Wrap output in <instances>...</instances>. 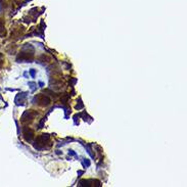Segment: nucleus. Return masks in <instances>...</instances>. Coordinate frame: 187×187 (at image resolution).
I'll list each match as a JSON object with an SVG mask.
<instances>
[{
  "label": "nucleus",
  "mask_w": 187,
  "mask_h": 187,
  "mask_svg": "<svg viewBox=\"0 0 187 187\" xmlns=\"http://www.w3.org/2000/svg\"><path fill=\"white\" fill-rule=\"evenodd\" d=\"M49 142V135L48 134H41L37 139L35 140L34 146L36 149H44L45 148V144Z\"/></svg>",
  "instance_id": "obj_1"
},
{
  "label": "nucleus",
  "mask_w": 187,
  "mask_h": 187,
  "mask_svg": "<svg viewBox=\"0 0 187 187\" xmlns=\"http://www.w3.org/2000/svg\"><path fill=\"white\" fill-rule=\"evenodd\" d=\"M33 59V52H21L17 56V61H29Z\"/></svg>",
  "instance_id": "obj_2"
},
{
  "label": "nucleus",
  "mask_w": 187,
  "mask_h": 187,
  "mask_svg": "<svg viewBox=\"0 0 187 187\" xmlns=\"http://www.w3.org/2000/svg\"><path fill=\"white\" fill-rule=\"evenodd\" d=\"M37 115L36 112H33V110H27L23 114L22 116V122L23 123H26L29 122V121H32L33 119L35 118V116Z\"/></svg>",
  "instance_id": "obj_3"
},
{
  "label": "nucleus",
  "mask_w": 187,
  "mask_h": 187,
  "mask_svg": "<svg viewBox=\"0 0 187 187\" xmlns=\"http://www.w3.org/2000/svg\"><path fill=\"white\" fill-rule=\"evenodd\" d=\"M37 98V101H38L39 106H47L50 104V98L47 96H45V95H39L38 97H36Z\"/></svg>",
  "instance_id": "obj_4"
},
{
  "label": "nucleus",
  "mask_w": 187,
  "mask_h": 187,
  "mask_svg": "<svg viewBox=\"0 0 187 187\" xmlns=\"http://www.w3.org/2000/svg\"><path fill=\"white\" fill-rule=\"evenodd\" d=\"M23 137L27 142H31L34 138V132L33 130L29 129V128H24V132H23Z\"/></svg>",
  "instance_id": "obj_5"
},
{
  "label": "nucleus",
  "mask_w": 187,
  "mask_h": 187,
  "mask_svg": "<svg viewBox=\"0 0 187 187\" xmlns=\"http://www.w3.org/2000/svg\"><path fill=\"white\" fill-rule=\"evenodd\" d=\"M26 97H27V93H19V94H17V97H15V103H17V106L19 100L24 101V99H26Z\"/></svg>",
  "instance_id": "obj_6"
},
{
  "label": "nucleus",
  "mask_w": 187,
  "mask_h": 187,
  "mask_svg": "<svg viewBox=\"0 0 187 187\" xmlns=\"http://www.w3.org/2000/svg\"><path fill=\"white\" fill-rule=\"evenodd\" d=\"M0 35H5V28H4V21L0 17Z\"/></svg>",
  "instance_id": "obj_7"
},
{
  "label": "nucleus",
  "mask_w": 187,
  "mask_h": 187,
  "mask_svg": "<svg viewBox=\"0 0 187 187\" xmlns=\"http://www.w3.org/2000/svg\"><path fill=\"white\" fill-rule=\"evenodd\" d=\"M3 60H4V56H3L2 53H0V69H1L3 66Z\"/></svg>",
  "instance_id": "obj_8"
},
{
  "label": "nucleus",
  "mask_w": 187,
  "mask_h": 187,
  "mask_svg": "<svg viewBox=\"0 0 187 187\" xmlns=\"http://www.w3.org/2000/svg\"><path fill=\"white\" fill-rule=\"evenodd\" d=\"M83 103H82V101H81V99H79V104H77V106H76V108H77V110H81V108H83Z\"/></svg>",
  "instance_id": "obj_9"
},
{
  "label": "nucleus",
  "mask_w": 187,
  "mask_h": 187,
  "mask_svg": "<svg viewBox=\"0 0 187 187\" xmlns=\"http://www.w3.org/2000/svg\"><path fill=\"white\" fill-rule=\"evenodd\" d=\"M83 165H84L85 167H89V166H90V161H89V159H84V163H83Z\"/></svg>",
  "instance_id": "obj_10"
},
{
  "label": "nucleus",
  "mask_w": 187,
  "mask_h": 187,
  "mask_svg": "<svg viewBox=\"0 0 187 187\" xmlns=\"http://www.w3.org/2000/svg\"><path fill=\"white\" fill-rule=\"evenodd\" d=\"M29 85H30V87H31V89H32L33 91L35 90V89H36V84H35V83H33V82H30V83H29Z\"/></svg>",
  "instance_id": "obj_11"
},
{
  "label": "nucleus",
  "mask_w": 187,
  "mask_h": 187,
  "mask_svg": "<svg viewBox=\"0 0 187 187\" xmlns=\"http://www.w3.org/2000/svg\"><path fill=\"white\" fill-rule=\"evenodd\" d=\"M30 74H31V77L35 78V74H36V71H35L34 69H31L30 70Z\"/></svg>",
  "instance_id": "obj_12"
},
{
  "label": "nucleus",
  "mask_w": 187,
  "mask_h": 187,
  "mask_svg": "<svg viewBox=\"0 0 187 187\" xmlns=\"http://www.w3.org/2000/svg\"><path fill=\"white\" fill-rule=\"evenodd\" d=\"M69 155H76V152H74L73 150H70V151H69Z\"/></svg>",
  "instance_id": "obj_13"
},
{
  "label": "nucleus",
  "mask_w": 187,
  "mask_h": 187,
  "mask_svg": "<svg viewBox=\"0 0 187 187\" xmlns=\"http://www.w3.org/2000/svg\"><path fill=\"white\" fill-rule=\"evenodd\" d=\"M83 174V172H82V171H79V172H78V175H82Z\"/></svg>",
  "instance_id": "obj_14"
},
{
  "label": "nucleus",
  "mask_w": 187,
  "mask_h": 187,
  "mask_svg": "<svg viewBox=\"0 0 187 187\" xmlns=\"http://www.w3.org/2000/svg\"><path fill=\"white\" fill-rule=\"evenodd\" d=\"M0 1H2V0H0Z\"/></svg>",
  "instance_id": "obj_15"
}]
</instances>
